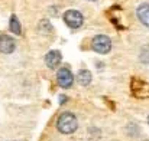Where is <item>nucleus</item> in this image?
<instances>
[{
	"label": "nucleus",
	"instance_id": "nucleus-2",
	"mask_svg": "<svg viewBox=\"0 0 149 141\" xmlns=\"http://www.w3.org/2000/svg\"><path fill=\"white\" fill-rule=\"evenodd\" d=\"M93 49L97 52V53H109L110 49H111V41L110 38H107L106 35H97L94 39H93Z\"/></svg>",
	"mask_w": 149,
	"mask_h": 141
},
{
	"label": "nucleus",
	"instance_id": "nucleus-11",
	"mask_svg": "<svg viewBox=\"0 0 149 141\" xmlns=\"http://www.w3.org/2000/svg\"><path fill=\"white\" fill-rule=\"evenodd\" d=\"M90 1H94V0H90Z\"/></svg>",
	"mask_w": 149,
	"mask_h": 141
},
{
	"label": "nucleus",
	"instance_id": "nucleus-5",
	"mask_svg": "<svg viewBox=\"0 0 149 141\" xmlns=\"http://www.w3.org/2000/svg\"><path fill=\"white\" fill-rule=\"evenodd\" d=\"M15 41L7 35H0V52L1 53H12L15 50Z\"/></svg>",
	"mask_w": 149,
	"mask_h": 141
},
{
	"label": "nucleus",
	"instance_id": "nucleus-4",
	"mask_svg": "<svg viewBox=\"0 0 149 141\" xmlns=\"http://www.w3.org/2000/svg\"><path fill=\"white\" fill-rule=\"evenodd\" d=\"M56 79H58L59 87H62V88H71V85L74 82V76H72V74L68 68H61L58 71Z\"/></svg>",
	"mask_w": 149,
	"mask_h": 141
},
{
	"label": "nucleus",
	"instance_id": "nucleus-7",
	"mask_svg": "<svg viewBox=\"0 0 149 141\" xmlns=\"http://www.w3.org/2000/svg\"><path fill=\"white\" fill-rule=\"evenodd\" d=\"M136 14H138L139 20H141L145 26L149 28V3L141 4V6L138 7V10H136Z\"/></svg>",
	"mask_w": 149,
	"mask_h": 141
},
{
	"label": "nucleus",
	"instance_id": "nucleus-9",
	"mask_svg": "<svg viewBox=\"0 0 149 141\" xmlns=\"http://www.w3.org/2000/svg\"><path fill=\"white\" fill-rule=\"evenodd\" d=\"M9 26H10V30L15 33V35H20L22 33V28H20V23H19V20H17V17L15 16V14H12L10 16V22H9Z\"/></svg>",
	"mask_w": 149,
	"mask_h": 141
},
{
	"label": "nucleus",
	"instance_id": "nucleus-3",
	"mask_svg": "<svg viewBox=\"0 0 149 141\" xmlns=\"http://www.w3.org/2000/svg\"><path fill=\"white\" fill-rule=\"evenodd\" d=\"M64 20L71 29H78L83 25V14L77 10H68L64 14Z\"/></svg>",
	"mask_w": 149,
	"mask_h": 141
},
{
	"label": "nucleus",
	"instance_id": "nucleus-1",
	"mask_svg": "<svg viewBox=\"0 0 149 141\" xmlns=\"http://www.w3.org/2000/svg\"><path fill=\"white\" fill-rule=\"evenodd\" d=\"M56 127L58 130L62 133V134H71L77 130L78 127V122H77V118L74 114L71 112H64L59 115L58 118V122H56Z\"/></svg>",
	"mask_w": 149,
	"mask_h": 141
},
{
	"label": "nucleus",
	"instance_id": "nucleus-8",
	"mask_svg": "<svg viewBox=\"0 0 149 141\" xmlns=\"http://www.w3.org/2000/svg\"><path fill=\"white\" fill-rule=\"evenodd\" d=\"M91 79H93L91 72H90V71H87V69L80 71V72H78V75H77V81H78V84H80V85H83V87L90 85Z\"/></svg>",
	"mask_w": 149,
	"mask_h": 141
},
{
	"label": "nucleus",
	"instance_id": "nucleus-6",
	"mask_svg": "<svg viewBox=\"0 0 149 141\" xmlns=\"http://www.w3.org/2000/svg\"><path fill=\"white\" fill-rule=\"evenodd\" d=\"M59 62H61V53L58 50H51V52H48V55L45 56V63L51 69H55L59 65Z\"/></svg>",
	"mask_w": 149,
	"mask_h": 141
},
{
	"label": "nucleus",
	"instance_id": "nucleus-10",
	"mask_svg": "<svg viewBox=\"0 0 149 141\" xmlns=\"http://www.w3.org/2000/svg\"><path fill=\"white\" fill-rule=\"evenodd\" d=\"M139 58H141V61H142L143 63H149V45H146V46L142 47Z\"/></svg>",
	"mask_w": 149,
	"mask_h": 141
}]
</instances>
